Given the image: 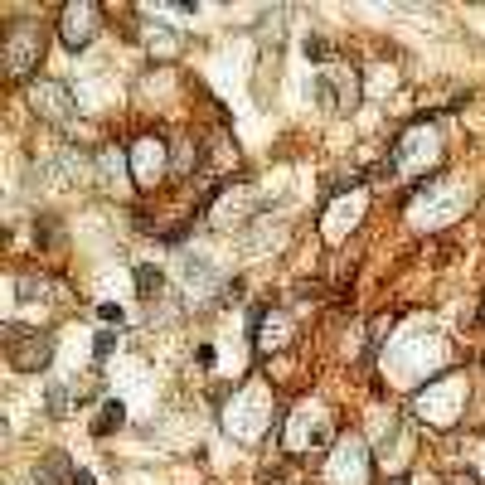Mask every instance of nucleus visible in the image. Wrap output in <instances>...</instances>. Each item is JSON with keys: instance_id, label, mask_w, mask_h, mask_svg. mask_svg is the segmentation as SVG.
<instances>
[{"instance_id": "2", "label": "nucleus", "mask_w": 485, "mask_h": 485, "mask_svg": "<svg viewBox=\"0 0 485 485\" xmlns=\"http://www.w3.org/2000/svg\"><path fill=\"white\" fill-rule=\"evenodd\" d=\"M122 417H127V408H122V403H107V408H102V417L92 422V437H107L112 427H122Z\"/></svg>"}, {"instance_id": "4", "label": "nucleus", "mask_w": 485, "mask_h": 485, "mask_svg": "<svg viewBox=\"0 0 485 485\" xmlns=\"http://www.w3.org/2000/svg\"><path fill=\"white\" fill-rule=\"evenodd\" d=\"M97 315L107 320V326H122V320H127V311H122V306H112V301H107V306H97Z\"/></svg>"}, {"instance_id": "3", "label": "nucleus", "mask_w": 485, "mask_h": 485, "mask_svg": "<svg viewBox=\"0 0 485 485\" xmlns=\"http://www.w3.org/2000/svg\"><path fill=\"white\" fill-rule=\"evenodd\" d=\"M136 287L150 296V291H160V267H150V262H141L136 267Z\"/></svg>"}, {"instance_id": "1", "label": "nucleus", "mask_w": 485, "mask_h": 485, "mask_svg": "<svg viewBox=\"0 0 485 485\" xmlns=\"http://www.w3.org/2000/svg\"><path fill=\"white\" fill-rule=\"evenodd\" d=\"M92 15H97L92 5L68 10V15H64V44H68V49H83V44L92 39Z\"/></svg>"}, {"instance_id": "6", "label": "nucleus", "mask_w": 485, "mask_h": 485, "mask_svg": "<svg viewBox=\"0 0 485 485\" xmlns=\"http://www.w3.org/2000/svg\"><path fill=\"white\" fill-rule=\"evenodd\" d=\"M112 345H117V335L107 330V335H97V350H92V354H97V359H107V354H112Z\"/></svg>"}, {"instance_id": "8", "label": "nucleus", "mask_w": 485, "mask_h": 485, "mask_svg": "<svg viewBox=\"0 0 485 485\" xmlns=\"http://www.w3.org/2000/svg\"><path fill=\"white\" fill-rule=\"evenodd\" d=\"M68 485H92V475H88V471H73V475H68Z\"/></svg>"}, {"instance_id": "5", "label": "nucleus", "mask_w": 485, "mask_h": 485, "mask_svg": "<svg viewBox=\"0 0 485 485\" xmlns=\"http://www.w3.org/2000/svg\"><path fill=\"white\" fill-rule=\"evenodd\" d=\"M311 92H315L320 102H326V107H335V88H330L326 78H315V83H311Z\"/></svg>"}, {"instance_id": "7", "label": "nucleus", "mask_w": 485, "mask_h": 485, "mask_svg": "<svg viewBox=\"0 0 485 485\" xmlns=\"http://www.w3.org/2000/svg\"><path fill=\"white\" fill-rule=\"evenodd\" d=\"M306 59H330V49L320 44V39H306Z\"/></svg>"}]
</instances>
